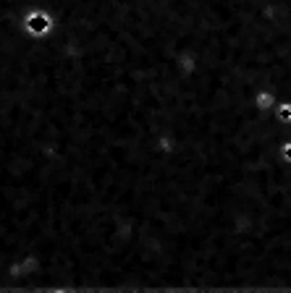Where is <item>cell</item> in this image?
<instances>
[{"instance_id":"6da1fadb","label":"cell","mask_w":291,"mask_h":293,"mask_svg":"<svg viewBox=\"0 0 291 293\" xmlns=\"http://www.w3.org/2000/svg\"><path fill=\"white\" fill-rule=\"evenodd\" d=\"M29 27H32V31H45L48 29V16L45 14H32V21H29Z\"/></svg>"}]
</instances>
